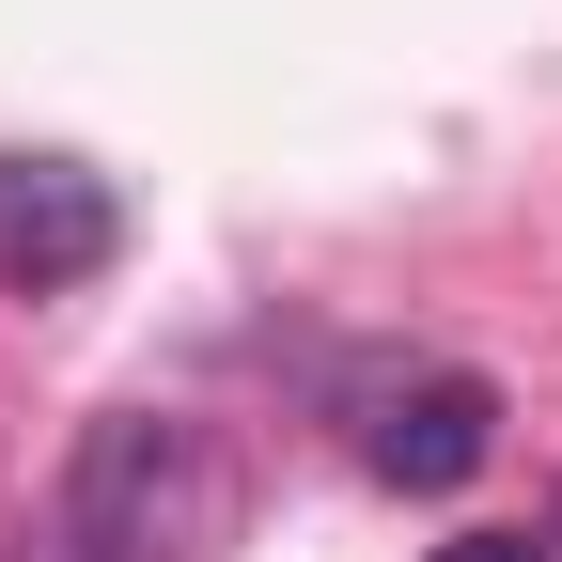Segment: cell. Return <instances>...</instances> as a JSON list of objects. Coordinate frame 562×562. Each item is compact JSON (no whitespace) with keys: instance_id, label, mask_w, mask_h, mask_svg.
Here are the masks:
<instances>
[{"instance_id":"1","label":"cell","mask_w":562,"mask_h":562,"mask_svg":"<svg viewBox=\"0 0 562 562\" xmlns=\"http://www.w3.org/2000/svg\"><path fill=\"white\" fill-rule=\"evenodd\" d=\"M235 516H250V484L220 453V422H188V406H110L63 469V547L79 562H220Z\"/></svg>"},{"instance_id":"2","label":"cell","mask_w":562,"mask_h":562,"mask_svg":"<svg viewBox=\"0 0 562 562\" xmlns=\"http://www.w3.org/2000/svg\"><path fill=\"white\" fill-rule=\"evenodd\" d=\"M125 250V203L94 157H0V297H79Z\"/></svg>"},{"instance_id":"3","label":"cell","mask_w":562,"mask_h":562,"mask_svg":"<svg viewBox=\"0 0 562 562\" xmlns=\"http://www.w3.org/2000/svg\"><path fill=\"white\" fill-rule=\"evenodd\" d=\"M484 453H501V391H484L469 360L391 375V391L360 406V469H375V484H406V501H453Z\"/></svg>"},{"instance_id":"4","label":"cell","mask_w":562,"mask_h":562,"mask_svg":"<svg viewBox=\"0 0 562 562\" xmlns=\"http://www.w3.org/2000/svg\"><path fill=\"white\" fill-rule=\"evenodd\" d=\"M438 562H531V531H453Z\"/></svg>"},{"instance_id":"5","label":"cell","mask_w":562,"mask_h":562,"mask_svg":"<svg viewBox=\"0 0 562 562\" xmlns=\"http://www.w3.org/2000/svg\"><path fill=\"white\" fill-rule=\"evenodd\" d=\"M531 562H562V501H547V516H531Z\"/></svg>"}]
</instances>
